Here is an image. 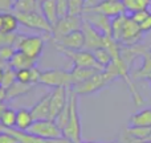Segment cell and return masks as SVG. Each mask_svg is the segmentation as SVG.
Segmentation results:
<instances>
[{
	"mask_svg": "<svg viewBox=\"0 0 151 143\" xmlns=\"http://www.w3.org/2000/svg\"><path fill=\"white\" fill-rule=\"evenodd\" d=\"M145 80H147V81H149V82H151V72L149 73V74H147V77L145 78Z\"/></svg>",
	"mask_w": 151,
	"mask_h": 143,
	"instance_id": "43",
	"label": "cell"
},
{
	"mask_svg": "<svg viewBox=\"0 0 151 143\" xmlns=\"http://www.w3.org/2000/svg\"><path fill=\"white\" fill-rule=\"evenodd\" d=\"M69 90L65 88H56L50 91V111L49 119L55 121L57 115L65 109L69 102Z\"/></svg>",
	"mask_w": 151,
	"mask_h": 143,
	"instance_id": "11",
	"label": "cell"
},
{
	"mask_svg": "<svg viewBox=\"0 0 151 143\" xmlns=\"http://www.w3.org/2000/svg\"><path fill=\"white\" fill-rule=\"evenodd\" d=\"M0 143H20L19 139L7 129L0 130Z\"/></svg>",
	"mask_w": 151,
	"mask_h": 143,
	"instance_id": "34",
	"label": "cell"
},
{
	"mask_svg": "<svg viewBox=\"0 0 151 143\" xmlns=\"http://www.w3.org/2000/svg\"><path fill=\"white\" fill-rule=\"evenodd\" d=\"M142 36H143V32L141 31L139 24H137L134 20H131V17L129 16L125 27H123L119 44L125 45V47H131V45H135L142 39Z\"/></svg>",
	"mask_w": 151,
	"mask_h": 143,
	"instance_id": "12",
	"label": "cell"
},
{
	"mask_svg": "<svg viewBox=\"0 0 151 143\" xmlns=\"http://www.w3.org/2000/svg\"><path fill=\"white\" fill-rule=\"evenodd\" d=\"M47 36H50V34H44V36L17 34V39H16V42L13 47H15L16 50H20L25 56L37 61V58L41 56L42 49H44Z\"/></svg>",
	"mask_w": 151,
	"mask_h": 143,
	"instance_id": "3",
	"label": "cell"
},
{
	"mask_svg": "<svg viewBox=\"0 0 151 143\" xmlns=\"http://www.w3.org/2000/svg\"><path fill=\"white\" fill-rule=\"evenodd\" d=\"M91 53H93L97 64L102 69H106L110 65V63H111V55L109 53V50L106 48H97V49L91 50Z\"/></svg>",
	"mask_w": 151,
	"mask_h": 143,
	"instance_id": "27",
	"label": "cell"
},
{
	"mask_svg": "<svg viewBox=\"0 0 151 143\" xmlns=\"http://www.w3.org/2000/svg\"><path fill=\"white\" fill-rule=\"evenodd\" d=\"M15 53H16L15 47H3V48H0V61L9 63V60L13 57Z\"/></svg>",
	"mask_w": 151,
	"mask_h": 143,
	"instance_id": "33",
	"label": "cell"
},
{
	"mask_svg": "<svg viewBox=\"0 0 151 143\" xmlns=\"http://www.w3.org/2000/svg\"><path fill=\"white\" fill-rule=\"evenodd\" d=\"M39 83L52 89L73 88V80H72L70 70H65V69H47V70H41Z\"/></svg>",
	"mask_w": 151,
	"mask_h": 143,
	"instance_id": "4",
	"label": "cell"
},
{
	"mask_svg": "<svg viewBox=\"0 0 151 143\" xmlns=\"http://www.w3.org/2000/svg\"><path fill=\"white\" fill-rule=\"evenodd\" d=\"M151 15V9L149 8V9H142V11H137V12L134 13H130V17L131 20H134L137 24H142L145 20H146L147 17Z\"/></svg>",
	"mask_w": 151,
	"mask_h": 143,
	"instance_id": "32",
	"label": "cell"
},
{
	"mask_svg": "<svg viewBox=\"0 0 151 143\" xmlns=\"http://www.w3.org/2000/svg\"><path fill=\"white\" fill-rule=\"evenodd\" d=\"M33 85H25V83H21V82H13L9 88L7 89V99H13V98H17L20 96H24L27 94L29 90L32 89Z\"/></svg>",
	"mask_w": 151,
	"mask_h": 143,
	"instance_id": "23",
	"label": "cell"
},
{
	"mask_svg": "<svg viewBox=\"0 0 151 143\" xmlns=\"http://www.w3.org/2000/svg\"><path fill=\"white\" fill-rule=\"evenodd\" d=\"M8 65L13 69V70H20V69H28L33 68L36 65V60L25 56L24 53H21L20 50H16V53L13 55V57L9 60Z\"/></svg>",
	"mask_w": 151,
	"mask_h": 143,
	"instance_id": "18",
	"label": "cell"
},
{
	"mask_svg": "<svg viewBox=\"0 0 151 143\" xmlns=\"http://www.w3.org/2000/svg\"><path fill=\"white\" fill-rule=\"evenodd\" d=\"M40 9H41V13L44 15V17L47 19L48 23H49L53 28V25H55L58 21V19H60L56 0H45L42 4H40Z\"/></svg>",
	"mask_w": 151,
	"mask_h": 143,
	"instance_id": "19",
	"label": "cell"
},
{
	"mask_svg": "<svg viewBox=\"0 0 151 143\" xmlns=\"http://www.w3.org/2000/svg\"><path fill=\"white\" fill-rule=\"evenodd\" d=\"M150 141H151V137H150Z\"/></svg>",
	"mask_w": 151,
	"mask_h": 143,
	"instance_id": "47",
	"label": "cell"
},
{
	"mask_svg": "<svg viewBox=\"0 0 151 143\" xmlns=\"http://www.w3.org/2000/svg\"><path fill=\"white\" fill-rule=\"evenodd\" d=\"M139 27H141V31L143 32V33L145 32H150L151 31V15L142 24H139Z\"/></svg>",
	"mask_w": 151,
	"mask_h": 143,
	"instance_id": "38",
	"label": "cell"
},
{
	"mask_svg": "<svg viewBox=\"0 0 151 143\" xmlns=\"http://www.w3.org/2000/svg\"><path fill=\"white\" fill-rule=\"evenodd\" d=\"M82 19L104 36L111 37V19L96 11H83Z\"/></svg>",
	"mask_w": 151,
	"mask_h": 143,
	"instance_id": "9",
	"label": "cell"
},
{
	"mask_svg": "<svg viewBox=\"0 0 151 143\" xmlns=\"http://www.w3.org/2000/svg\"><path fill=\"white\" fill-rule=\"evenodd\" d=\"M52 40L55 47H58V48H64V49H69V50L85 49V36H83L82 29L73 31L70 33L65 34V36H61Z\"/></svg>",
	"mask_w": 151,
	"mask_h": 143,
	"instance_id": "10",
	"label": "cell"
},
{
	"mask_svg": "<svg viewBox=\"0 0 151 143\" xmlns=\"http://www.w3.org/2000/svg\"><path fill=\"white\" fill-rule=\"evenodd\" d=\"M129 126L131 127H149L151 129V107L138 110L129 119Z\"/></svg>",
	"mask_w": 151,
	"mask_h": 143,
	"instance_id": "16",
	"label": "cell"
},
{
	"mask_svg": "<svg viewBox=\"0 0 151 143\" xmlns=\"http://www.w3.org/2000/svg\"><path fill=\"white\" fill-rule=\"evenodd\" d=\"M35 11H40V4L36 0H16L12 12L25 13V12H35Z\"/></svg>",
	"mask_w": 151,
	"mask_h": 143,
	"instance_id": "25",
	"label": "cell"
},
{
	"mask_svg": "<svg viewBox=\"0 0 151 143\" xmlns=\"http://www.w3.org/2000/svg\"><path fill=\"white\" fill-rule=\"evenodd\" d=\"M126 8V13L130 15L137 11L149 9L151 8V0H122Z\"/></svg>",
	"mask_w": 151,
	"mask_h": 143,
	"instance_id": "24",
	"label": "cell"
},
{
	"mask_svg": "<svg viewBox=\"0 0 151 143\" xmlns=\"http://www.w3.org/2000/svg\"><path fill=\"white\" fill-rule=\"evenodd\" d=\"M86 11H96V12L102 13V15L107 16L110 19L126 13V8L122 0H104L97 7L91 8V9H86Z\"/></svg>",
	"mask_w": 151,
	"mask_h": 143,
	"instance_id": "13",
	"label": "cell"
},
{
	"mask_svg": "<svg viewBox=\"0 0 151 143\" xmlns=\"http://www.w3.org/2000/svg\"><path fill=\"white\" fill-rule=\"evenodd\" d=\"M115 80H118L114 74H111L110 72H107L106 69L97 72L94 75H91L90 78H88L86 81L74 85L72 88V90L74 91L77 96H90V94H96L98 91H101L102 89H105L106 86H109L110 83H113Z\"/></svg>",
	"mask_w": 151,
	"mask_h": 143,
	"instance_id": "1",
	"label": "cell"
},
{
	"mask_svg": "<svg viewBox=\"0 0 151 143\" xmlns=\"http://www.w3.org/2000/svg\"><path fill=\"white\" fill-rule=\"evenodd\" d=\"M97 72H99V70L98 69H94V68H78V66H73V68L70 69L73 86L83 82V81H86L88 78H90L91 75L96 74Z\"/></svg>",
	"mask_w": 151,
	"mask_h": 143,
	"instance_id": "21",
	"label": "cell"
},
{
	"mask_svg": "<svg viewBox=\"0 0 151 143\" xmlns=\"http://www.w3.org/2000/svg\"><path fill=\"white\" fill-rule=\"evenodd\" d=\"M101 1H104V0H85V11L97 7Z\"/></svg>",
	"mask_w": 151,
	"mask_h": 143,
	"instance_id": "39",
	"label": "cell"
},
{
	"mask_svg": "<svg viewBox=\"0 0 151 143\" xmlns=\"http://www.w3.org/2000/svg\"><path fill=\"white\" fill-rule=\"evenodd\" d=\"M139 143H151V141L149 139V141H142V142H139Z\"/></svg>",
	"mask_w": 151,
	"mask_h": 143,
	"instance_id": "45",
	"label": "cell"
},
{
	"mask_svg": "<svg viewBox=\"0 0 151 143\" xmlns=\"http://www.w3.org/2000/svg\"><path fill=\"white\" fill-rule=\"evenodd\" d=\"M56 49L66 57L73 66H78V68H94L98 70H104L101 66L97 64L96 58H94L93 53L90 50L86 49H81V50H69V49H64V48H58L56 47Z\"/></svg>",
	"mask_w": 151,
	"mask_h": 143,
	"instance_id": "7",
	"label": "cell"
},
{
	"mask_svg": "<svg viewBox=\"0 0 151 143\" xmlns=\"http://www.w3.org/2000/svg\"><path fill=\"white\" fill-rule=\"evenodd\" d=\"M82 23H83L82 16L66 15L64 17H60L57 23L53 25L52 39H57V37L65 36V34L70 33L73 31H78V29L82 28Z\"/></svg>",
	"mask_w": 151,
	"mask_h": 143,
	"instance_id": "8",
	"label": "cell"
},
{
	"mask_svg": "<svg viewBox=\"0 0 151 143\" xmlns=\"http://www.w3.org/2000/svg\"><path fill=\"white\" fill-rule=\"evenodd\" d=\"M82 32L85 36V49L86 50H94L97 48H104L105 36L101 34L97 29H94L88 21L83 20L82 23Z\"/></svg>",
	"mask_w": 151,
	"mask_h": 143,
	"instance_id": "14",
	"label": "cell"
},
{
	"mask_svg": "<svg viewBox=\"0 0 151 143\" xmlns=\"http://www.w3.org/2000/svg\"><path fill=\"white\" fill-rule=\"evenodd\" d=\"M33 117H32L31 109H27V107H20L19 110H16V125L15 129L20 131H27L31 125L33 123Z\"/></svg>",
	"mask_w": 151,
	"mask_h": 143,
	"instance_id": "20",
	"label": "cell"
},
{
	"mask_svg": "<svg viewBox=\"0 0 151 143\" xmlns=\"http://www.w3.org/2000/svg\"><path fill=\"white\" fill-rule=\"evenodd\" d=\"M127 17H129V15L125 13V15H119V16H117V17L111 19V37L117 42H119V40H121L123 27H125Z\"/></svg>",
	"mask_w": 151,
	"mask_h": 143,
	"instance_id": "22",
	"label": "cell"
},
{
	"mask_svg": "<svg viewBox=\"0 0 151 143\" xmlns=\"http://www.w3.org/2000/svg\"><path fill=\"white\" fill-rule=\"evenodd\" d=\"M81 143H117V142H94V141H82Z\"/></svg>",
	"mask_w": 151,
	"mask_h": 143,
	"instance_id": "42",
	"label": "cell"
},
{
	"mask_svg": "<svg viewBox=\"0 0 151 143\" xmlns=\"http://www.w3.org/2000/svg\"><path fill=\"white\" fill-rule=\"evenodd\" d=\"M5 107H7V105L4 103V101H0V117H1L3 111L5 110Z\"/></svg>",
	"mask_w": 151,
	"mask_h": 143,
	"instance_id": "41",
	"label": "cell"
},
{
	"mask_svg": "<svg viewBox=\"0 0 151 143\" xmlns=\"http://www.w3.org/2000/svg\"><path fill=\"white\" fill-rule=\"evenodd\" d=\"M139 142H142V141L135 139L133 135H130L126 130H123L122 134H121V137H119V142L118 143H139Z\"/></svg>",
	"mask_w": 151,
	"mask_h": 143,
	"instance_id": "37",
	"label": "cell"
},
{
	"mask_svg": "<svg viewBox=\"0 0 151 143\" xmlns=\"http://www.w3.org/2000/svg\"><path fill=\"white\" fill-rule=\"evenodd\" d=\"M27 133L31 134L33 137L41 139H56L63 137V130L57 126L56 121L53 119H39V121H33V123L31 125V127L27 130Z\"/></svg>",
	"mask_w": 151,
	"mask_h": 143,
	"instance_id": "6",
	"label": "cell"
},
{
	"mask_svg": "<svg viewBox=\"0 0 151 143\" xmlns=\"http://www.w3.org/2000/svg\"><path fill=\"white\" fill-rule=\"evenodd\" d=\"M56 3H57V11H58V16L60 17L69 15L68 0H56Z\"/></svg>",
	"mask_w": 151,
	"mask_h": 143,
	"instance_id": "35",
	"label": "cell"
},
{
	"mask_svg": "<svg viewBox=\"0 0 151 143\" xmlns=\"http://www.w3.org/2000/svg\"><path fill=\"white\" fill-rule=\"evenodd\" d=\"M19 20L13 12H0V32L15 33L19 28Z\"/></svg>",
	"mask_w": 151,
	"mask_h": 143,
	"instance_id": "17",
	"label": "cell"
},
{
	"mask_svg": "<svg viewBox=\"0 0 151 143\" xmlns=\"http://www.w3.org/2000/svg\"><path fill=\"white\" fill-rule=\"evenodd\" d=\"M17 17L19 23L21 25L27 27L29 29H35V31H39L42 32L44 34H50L52 36V32L53 28L48 20L44 17V15L41 13V9L40 11H35V12H25V13H21V12H13Z\"/></svg>",
	"mask_w": 151,
	"mask_h": 143,
	"instance_id": "5",
	"label": "cell"
},
{
	"mask_svg": "<svg viewBox=\"0 0 151 143\" xmlns=\"http://www.w3.org/2000/svg\"><path fill=\"white\" fill-rule=\"evenodd\" d=\"M17 32L15 33H3L0 32V48L3 47H13L17 39Z\"/></svg>",
	"mask_w": 151,
	"mask_h": 143,
	"instance_id": "31",
	"label": "cell"
},
{
	"mask_svg": "<svg viewBox=\"0 0 151 143\" xmlns=\"http://www.w3.org/2000/svg\"><path fill=\"white\" fill-rule=\"evenodd\" d=\"M16 0H0V12H9L13 11Z\"/></svg>",
	"mask_w": 151,
	"mask_h": 143,
	"instance_id": "36",
	"label": "cell"
},
{
	"mask_svg": "<svg viewBox=\"0 0 151 143\" xmlns=\"http://www.w3.org/2000/svg\"><path fill=\"white\" fill-rule=\"evenodd\" d=\"M1 129H3V127H1V126H0V130H1Z\"/></svg>",
	"mask_w": 151,
	"mask_h": 143,
	"instance_id": "46",
	"label": "cell"
},
{
	"mask_svg": "<svg viewBox=\"0 0 151 143\" xmlns=\"http://www.w3.org/2000/svg\"><path fill=\"white\" fill-rule=\"evenodd\" d=\"M69 15L82 16L85 11V0H68Z\"/></svg>",
	"mask_w": 151,
	"mask_h": 143,
	"instance_id": "30",
	"label": "cell"
},
{
	"mask_svg": "<svg viewBox=\"0 0 151 143\" xmlns=\"http://www.w3.org/2000/svg\"><path fill=\"white\" fill-rule=\"evenodd\" d=\"M50 143H74L72 142L70 139H68L66 137H60V138H56V139H50Z\"/></svg>",
	"mask_w": 151,
	"mask_h": 143,
	"instance_id": "40",
	"label": "cell"
},
{
	"mask_svg": "<svg viewBox=\"0 0 151 143\" xmlns=\"http://www.w3.org/2000/svg\"><path fill=\"white\" fill-rule=\"evenodd\" d=\"M13 82H16V70H13L9 65L4 69V73H3V78L1 82H0V86L4 89H8Z\"/></svg>",
	"mask_w": 151,
	"mask_h": 143,
	"instance_id": "29",
	"label": "cell"
},
{
	"mask_svg": "<svg viewBox=\"0 0 151 143\" xmlns=\"http://www.w3.org/2000/svg\"><path fill=\"white\" fill-rule=\"evenodd\" d=\"M125 130L138 141H149L151 137V129L149 127H131V126H127Z\"/></svg>",
	"mask_w": 151,
	"mask_h": 143,
	"instance_id": "28",
	"label": "cell"
},
{
	"mask_svg": "<svg viewBox=\"0 0 151 143\" xmlns=\"http://www.w3.org/2000/svg\"><path fill=\"white\" fill-rule=\"evenodd\" d=\"M63 134L74 143L82 142V126H81L80 109H78V96L72 89L69 90V118Z\"/></svg>",
	"mask_w": 151,
	"mask_h": 143,
	"instance_id": "2",
	"label": "cell"
},
{
	"mask_svg": "<svg viewBox=\"0 0 151 143\" xmlns=\"http://www.w3.org/2000/svg\"><path fill=\"white\" fill-rule=\"evenodd\" d=\"M49 111H50V91L42 96L36 103L32 106L31 113L35 121L39 119H49Z\"/></svg>",
	"mask_w": 151,
	"mask_h": 143,
	"instance_id": "15",
	"label": "cell"
},
{
	"mask_svg": "<svg viewBox=\"0 0 151 143\" xmlns=\"http://www.w3.org/2000/svg\"><path fill=\"white\" fill-rule=\"evenodd\" d=\"M36 1H37V3H39V4H42V3H44V1H45V0H36Z\"/></svg>",
	"mask_w": 151,
	"mask_h": 143,
	"instance_id": "44",
	"label": "cell"
},
{
	"mask_svg": "<svg viewBox=\"0 0 151 143\" xmlns=\"http://www.w3.org/2000/svg\"><path fill=\"white\" fill-rule=\"evenodd\" d=\"M16 125V110L7 106L0 117V126L3 129H15Z\"/></svg>",
	"mask_w": 151,
	"mask_h": 143,
	"instance_id": "26",
	"label": "cell"
}]
</instances>
